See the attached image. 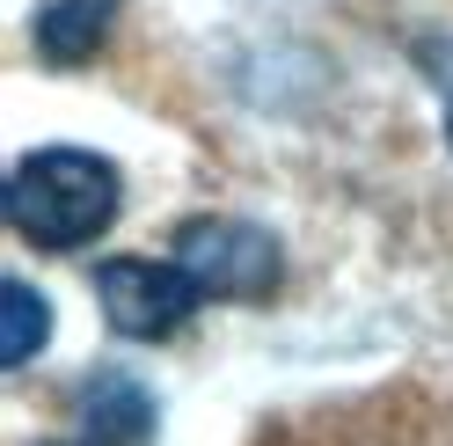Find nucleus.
Returning a JSON list of instances; mask_svg holds the SVG:
<instances>
[{
  "label": "nucleus",
  "mask_w": 453,
  "mask_h": 446,
  "mask_svg": "<svg viewBox=\"0 0 453 446\" xmlns=\"http://www.w3.org/2000/svg\"><path fill=\"white\" fill-rule=\"evenodd\" d=\"M44 329H51V308H44V293L30 286V278H8L0 286V366H30L37 344H44Z\"/></svg>",
  "instance_id": "423d86ee"
},
{
  "label": "nucleus",
  "mask_w": 453,
  "mask_h": 446,
  "mask_svg": "<svg viewBox=\"0 0 453 446\" xmlns=\"http://www.w3.org/2000/svg\"><path fill=\"white\" fill-rule=\"evenodd\" d=\"M96 300H103V315H110V329L118 337H168V329H183L190 315H197V293L190 286V271L176 264V257H110V264H96Z\"/></svg>",
  "instance_id": "7ed1b4c3"
},
{
  "label": "nucleus",
  "mask_w": 453,
  "mask_h": 446,
  "mask_svg": "<svg viewBox=\"0 0 453 446\" xmlns=\"http://www.w3.org/2000/svg\"><path fill=\"white\" fill-rule=\"evenodd\" d=\"M110 15H118V0H44V15H37V51H44L51 66H81V59L103 44Z\"/></svg>",
  "instance_id": "39448f33"
},
{
  "label": "nucleus",
  "mask_w": 453,
  "mask_h": 446,
  "mask_svg": "<svg viewBox=\"0 0 453 446\" xmlns=\"http://www.w3.org/2000/svg\"><path fill=\"white\" fill-rule=\"evenodd\" d=\"M81 432H88V446H139L154 432V396L132 373H88V388H81Z\"/></svg>",
  "instance_id": "20e7f679"
},
{
  "label": "nucleus",
  "mask_w": 453,
  "mask_h": 446,
  "mask_svg": "<svg viewBox=\"0 0 453 446\" xmlns=\"http://www.w3.org/2000/svg\"><path fill=\"white\" fill-rule=\"evenodd\" d=\"M125 205L118 161L88 147H37L8 169V219L30 249H88Z\"/></svg>",
  "instance_id": "f257e3e1"
},
{
  "label": "nucleus",
  "mask_w": 453,
  "mask_h": 446,
  "mask_svg": "<svg viewBox=\"0 0 453 446\" xmlns=\"http://www.w3.org/2000/svg\"><path fill=\"white\" fill-rule=\"evenodd\" d=\"M446 139H453V103H446Z\"/></svg>",
  "instance_id": "0eeeda50"
},
{
  "label": "nucleus",
  "mask_w": 453,
  "mask_h": 446,
  "mask_svg": "<svg viewBox=\"0 0 453 446\" xmlns=\"http://www.w3.org/2000/svg\"><path fill=\"white\" fill-rule=\"evenodd\" d=\"M176 264L205 300H264L286 278V249L257 219H190L176 227Z\"/></svg>",
  "instance_id": "f03ea898"
},
{
  "label": "nucleus",
  "mask_w": 453,
  "mask_h": 446,
  "mask_svg": "<svg viewBox=\"0 0 453 446\" xmlns=\"http://www.w3.org/2000/svg\"><path fill=\"white\" fill-rule=\"evenodd\" d=\"M51 446H81V439H51Z\"/></svg>",
  "instance_id": "6e6552de"
}]
</instances>
